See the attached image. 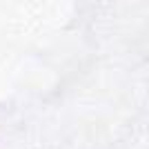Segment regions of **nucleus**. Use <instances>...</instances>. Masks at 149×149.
<instances>
[]
</instances>
